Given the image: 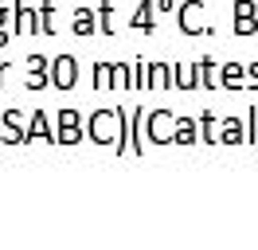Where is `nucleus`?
<instances>
[{
  "mask_svg": "<svg viewBox=\"0 0 258 250\" xmlns=\"http://www.w3.org/2000/svg\"><path fill=\"white\" fill-rule=\"evenodd\" d=\"M55 71H59V75H55L59 86H75V59H59V62H55Z\"/></svg>",
  "mask_w": 258,
  "mask_h": 250,
  "instance_id": "f257e3e1",
  "label": "nucleus"
},
{
  "mask_svg": "<svg viewBox=\"0 0 258 250\" xmlns=\"http://www.w3.org/2000/svg\"><path fill=\"white\" fill-rule=\"evenodd\" d=\"M75 31H79V35L94 31V20H90V12H79V20H75Z\"/></svg>",
  "mask_w": 258,
  "mask_h": 250,
  "instance_id": "7ed1b4c3",
  "label": "nucleus"
},
{
  "mask_svg": "<svg viewBox=\"0 0 258 250\" xmlns=\"http://www.w3.org/2000/svg\"><path fill=\"white\" fill-rule=\"evenodd\" d=\"M63 141H75L79 137V117L75 113H63V133H59Z\"/></svg>",
  "mask_w": 258,
  "mask_h": 250,
  "instance_id": "f03ea898",
  "label": "nucleus"
}]
</instances>
